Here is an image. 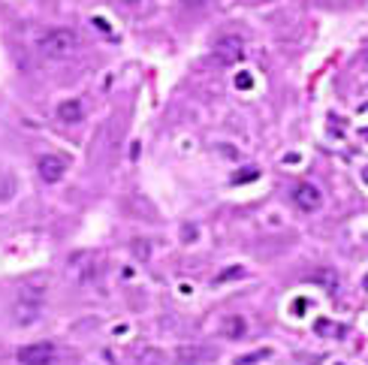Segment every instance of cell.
<instances>
[{"instance_id":"cell-15","label":"cell","mask_w":368,"mask_h":365,"mask_svg":"<svg viewBox=\"0 0 368 365\" xmlns=\"http://www.w3.org/2000/svg\"><path fill=\"white\" fill-rule=\"evenodd\" d=\"M181 235H184V241H193V238H197L200 232H197V227H190V224H184V227H181Z\"/></svg>"},{"instance_id":"cell-16","label":"cell","mask_w":368,"mask_h":365,"mask_svg":"<svg viewBox=\"0 0 368 365\" xmlns=\"http://www.w3.org/2000/svg\"><path fill=\"white\" fill-rule=\"evenodd\" d=\"M184 3H190V6H200L202 0H184Z\"/></svg>"},{"instance_id":"cell-9","label":"cell","mask_w":368,"mask_h":365,"mask_svg":"<svg viewBox=\"0 0 368 365\" xmlns=\"http://www.w3.org/2000/svg\"><path fill=\"white\" fill-rule=\"evenodd\" d=\"M224 335H227L230 341L244 338V335H248V320H244V317H238V314L227 317V320H224Z\"/></svg>"},{"instance_id":"cell-18","label":"cell","mask_w":368,"mask_h":365,"mask_svg":"<svg viewBox=\"0 0 368 365\" xmlns=\"http://www.w3.org/2000/svg\"><path fill=\"white\" fill-rule=\"evenodd\" d=\"M124 3H139V0H124Z\"/></svg>"},{"instance_id":"cell-11","label":"cell","mask_w":368,"mask_h":365,"mask_svg":"<svg viewBox=\"0 0 368 365\" xmlns=\"http://www.w3.org/2000/svg\"><path fill=\"white\" fill-rule=\"evenodd\" d=\"M12 193H15V178H12V175H3V178H0V202H3V199H12Z\"/></svg>"},{"instance_id":"cell-17","label":"cell","mask_w":368,"mask_h":365,"mask_svg":"<svg viewBox=\"0 0 368 365\" xmlns=\"http://www.w3.org/2000/svg\"><path fill=\"white\" fill-rule=\"evenodd\" d=\"M362 61H365V64H368V45H365V55H362Z\"/></svg>"},{"instance_id":"cell-13","label":"cell","mask_w":368,"mask_h":365,"mask_svg":"<svg viewBox=\"0 0 368 365\" xmlns=\"http://www.w3.org/2000/svg\"><path fill=\"white\" fill-rule=\"evenodd\" d=\"M160 362H163V359H160L157 350H142L139 359H136V365H160Z\"/></svg>"},{"instance_id":"cell-12","label":"cell","mask_w":368,"mask_h":365,"mask_svg":"<svg viewBox=\"0 0 368 365\" xmlns=\"http://www.w3.org/2000/svg\"><path fill=\"white\" fill-rule=\"evenodd\" d=\"M130 248H133V254L139 257V260H151V245H148L145 238H133Z\"/></svg>"},{"instance_id":"cell-3","label":"cell","mask_w":368,"mask_h":365,"mask_svg":"<svg viewBox=\"0 0 368 365\" xmlns=\"http://www.w3.org/2000/svg\"><path fill=\"white\" fill-rule=\"evenodd\" d=\"M214 356H217L214 347H202V344H181V347L172 350L175 365H205V362H211Z\"/></svg>"},{"instance_id":"cell-4","label":"cell","mask_w":368,"mask_h":365,"mask_svg":"<svg viewBox=\"0 0 368 365\" xmlns=\"http://www.w3.org/2000/svg\"><path fill=\"white\" fill-rule=\"evenodd\" d=\"M241 52H244V39L238 36V33H224V36H217L214 39V55L224 61V64H233L241 58Z\"/></svg>"},{"instance_id":"cell-8","label":"cell","mask_w":368,"mask_h":365,"mask_svg":"<svg viewBox=\"0 0 368 365\" xmlns=\"http://www.w3.org/2000/svg\"><path fill=\"white\" fill-rule=\"evenodd\" d=\"M82 115H85L82 100H64V103L58 106V121H61V124H79Z\"/></svg>"},{"instance_id":"cell-6","label":"cell","mask_w":368,"mask_h":365,"mask_svg":"<svg viewBox=\"0 0 368 365\" xmlns=\"http://www.w3.org/2000/svg\"><path fill=\"white\" fill-rule=\"evenodd\" d=\"M39 314H42V302L15 299V305H12V320H15L18 326H31V323H36Z\"/></svg>"},{"instance_id":"cell-2","label":"cell","mask_w":368,"mask_h":365,"mask_svg":"<svg viewBox=\"0 0 368 365\" xmlns=\"http://www.w3.org/2000/svg\"><path fill=\"white\" fill-rule=\"evenodd\" d=\"M15 359L21 365H55L58 359V347L52 341H36V344H24L18 347Z\"/></svg>"},{"instance_id":"cell-7","label":"cell","mask_w":368,"mask_h":365,"mask_svg":"<svg viewBox=\"0 0 368 365\" xmlns=\"http://www.w3.org/2000/svg\"><path fill=\"white\" fill-rule=\"evenodd\" d=\"M293 199H296V205H299L302 211H317L320 202H323V193H320L314 184H296Z\"/></svg>"},{"instance_id":"cell-10","label":"cell","mask_w":368,"mask_h":365,"mask_svg":"<svg viewBox=\"0 0 368 365\" xmlns=\"http://www.w3.org/2000/svg\"><path fill=\"white\" fill-rule=\"evenodd\" d=\"M238 278H244V269H241V265H230L227 272H220V275L214 278V284H224V281H238Z\"/></svg>"},{"instance_id":"cell-1","label":"cell","mask_w":368,"mask_h":365,"mask_svg":"<svg viewBox=\"0 0 368 365\" xmlns=\"http://www.w3.org/2000/svg\"><path fill=\"white\" fill-rule=\"evenodd\" d=\"M36 48L48 61H64V58H72L79 52V36L69 28H48L36 36Z\"/></svg>"},{"instance_id":"cell-19","label":"cell","mask_w":368,"mask_h":365,"mask_svg":"<svg viewBox=\"0 0 368 365\" xmlns=\"http://www.w3.org/2000/svg\"><path fill=\"white\" fill-rule=\"evenodd\" d=\"M365 290H368V278H365Z\"/></svg>"},{"instance_id":"cell-14","label":"cell","mask_w":368,"mask_h":365,"mask_svg":"<svg viewBox=\"0 0 368 365\" xmlns=\"http://www.w3.org/2000/svg\"><path fill=\"white\" fill-rule=\"evenodd\" d=\"M260 359H268V350H257V353L238 356V359H235V365H254V362H260Z\"/></svg>"},{"instance_id":"cell-5","label":"cell","mask_w":368,"mask_h":365,"mask_svg":"<svg viewBox=\"0 0 368 365\" xmlns=\"http://www.w3.org/2000/svg\"><path fill=\"white\" fill-rule=\"evenodd\" d=\"M36 172H39L42 181L55 184V181L64 178V172H67V160H64L61 154H42V157L36 160Z\"/></svg>"}]
</instances>
